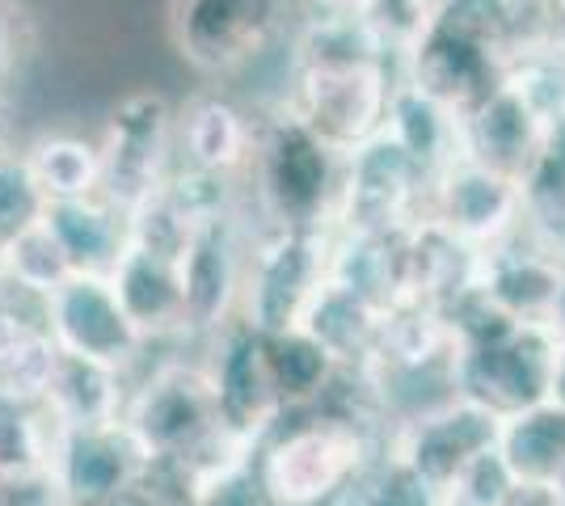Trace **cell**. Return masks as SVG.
Wrapping results in <instances>:
<instances>
[{"mask_svg": "<svg viewBox=\"0 0 565 506\" xmlns=\"http://www.w3.org/2000/svg\"><path fill=\"white\" fill-rule=\"evenodd\" d=\"M354 64H393V60L359 18V9H317V18H308L296 34V73L354 68Z\"/></svg>", "mask_w": 565, "mask_h": 506, "instance_id": "cell-26", "label": "cell"}, {"mask_svg": "<svg viewBox=\"0 0 565 506\" xmlns=\"http://www.w3.org/2000/svg\"><path fill=\"white\" fill-rule=\"evenodd\" d=\"M507 76H511V68L498 60L494 51L486 43H477L465 30H456L451 22H444L439 13H435L430 34L401 64L405 85L423 89L439 106L456 110L460 119H469L486 97H494Z\"/></svg>", "mask_w": 565, "mask_h": 506, "instance_id": "cell-15", "label": "cell"}, {"mask_svg": "<svg viewBox=\"0 0 565 506\" xmlns=\"http://www.w3.org/2000/svg\"><path fill=\"white\" fill-rule=\"evenodd\" d=\"M384 439L326 410L287 413L258 448V482L270 506H351Z\"/></svg>", "mask_w": 565, "mask_h": 506, "instance_id": "cell-2", "label": "cell"}, {"mask_svg": "<svg viewBox=\"0 0 565 506\" xmlns=\"http://www.w3.org/2000/svg\"><path fill=\"white\" fill-rule=\"evenodd\" d=\"M30 51V18L18 0H0V80L18 68Z\"/></svg>", "mask_w": 565, "mask_h": 506, "instance_id": "cell-38", "label": "cell"}, {"mask_svg": "<svg viewBox=\"0 0 565 506\" xmlns=\"http://www.w3.org/2000/svg\"><path fill=\"white\" fill-rule=\"evenodd\" d=\"M548 401H557L565 410V342L557 346V367H553V397Z\"/></svg>", "mask_w": 565, "mask_h": 506, "instance_id": "cell-41", "label": "cell"}, {"mask_svg": "<svg viewBox=\"0 0 565 506\" xmlns=\"http://www.w3.org/2000/svg\"><path fill=\"white\" fill-rule=\"evenodd\" d=\"M439 0H363L359 18L380 39V47L388 51L393 64H405V55L423 43L435 25Z\"/></svg>", "mask_w": 565, "mask_h": 506, "instance_id": "cell-33", "label": "cell"}, {"mask_svg": "<svg viewBox=\"0 0 565 506\" xmlns=\"http://www.w3.org/2000/svg\"><path fill=\"white\" fill-rule=\"evenodd\" d=\"M477 288L494 300L519 325H544L553 330V316L562 304L565 262H557L527 228L511 241L481 254V283Z\"/></svg>", "mask_w": 565, "mask_h": 506, "instance_id": "cell-18", "label": "cell"}, {"mask_svg": "<svg viewBox=\"0 0 565 506\" xmlns=\"http://www.w3.org/2000/svg\"><path fill=\"white\" fill-rule=\"evenodd\" d=\"M388 136L414 157V165L430 177V186L435 177H444L451 165L465 161V119L405 80H397V94H393Z\"/></svg>", "mask_w": 565, "mask_h": 506, "instance_id": "cell-22", "label": "cell"}, {"mask_svg": "<svg viewBox=\"0 0 565 506\" xmlns=\"http://www.w3.org/2000/svg\"><path fill=\"white\" fill-rule=\"evenodd\" d=\"M51 198L39 186L25 152H0V249L47 219Z\"/></svg>", "mask_w": 565, "mask_h": 506, "instance_id": "cell-31", "label": "cell"}, {"mask_svg": "<svg viewBox=\"0 0 565 506\" xmlns=\"http://www.w3.org/2000/svg\"><path fill=\"white\" fill-rule=\"evenodd\" d=\"M102 198L115 203L122 216L140 212L148 198L169 186L173 177V148H178V115L161 94L122 97L106 131H102Z\"/></svg>", "mask_w": 565, "mask_h": 506, "instance_id": "cell-6", "label": "cell"}, {"mask_svg": "<svg viewBox=\"0 0 565 506\" xmlns=\"http://www.w3.org/2000/svg\"><path fill=\"white\" fill-rule=\"evenodd\" d=\"M333 233H254L241 321L275 337L305 325L312 300L330 283Z\"/></svg>", "mask_w": 565, "mask_h": 506, "instance_id": "cell-5", "label": "cell"}, {"mask_svg": "<svg viewBox=\"0 0 565 506\" xmlns=\"http://www.w3.org/2000/svg\"><path fill=\"white\" fill-rule=\"evenodd\" d=\"M557 494H562V503H565V473L557 477Z\"/></svg>", "mask_w": 565, "mask_h": 506, "instance_id": "cell-46", "label": "cell"}, {"mask_svg": "<svg viewBox=\"0 0 565 506\" xmlns=\"http://www.w3.org/2000/svg\"><path fill=\"white\" fill-rule=\"evenodd\" d=\"M254 131L258 119L236 110L228 97L199 94L190 97L178 115V148L186 152V169L215 173V177H241L254 157Z\"/></svg>", "mask_w": 565, "mask_h": 506, "instance_id": "cell-19", "label": "cell"}, {"mask_svg": "<svg viewBox=\"0 0 565 506\" xmlns=\"http://www.w3.org/2000/svg\"><path fill=\"white\" fill-rule=\"evenodd\" d=\"M122 422L140 439L152 464H178L190 485L258 456V448L224 431L203 363L169 359L152 367V376L131 392Z\"/></svg>", "mask_w": 565, "mask_h": 506, "instance_id": "cell-1", "label": "cell"}, {"mask_svg": "<svg viewBox=\"0 0 565 506\" xmlns=\"http://www.w3.org/2000/svg\"><path fill=\"white\" fill-rule=\"evenodd\" d=\"M342 161L326 148L282 101L258 119L254 157L245 169V191L258 203V233H333Z\"/></svg>", "mask_w": 565, "mask_h": 506, "instance_id": "cell-3", "label": "cell"}, {"mask_svg": "<svg viewBox=\"0 0 565 506\" xmlns=\"http://www.w3.org/2000/svg\"><path fill=\"white\" fill-rule=\"evenodd\" d=\"M203 367L212 376L224 431L236 434L249 448H262L287 418L279 388H275V372H270L266 334H258L249 321L236 316L233 325H224L215 337H207Z\"/></svg>", "mask_w": 565, "mask_h": 506, "instance_id": "cell-11", "label": "cell"}, {"mask_svg": "<svg viewBox=\"0 0 565 506\" xmlns=\"http://www.w3.org/2000/svg\"><path fill=\"white\" fill-rule=\"evenodd\" d=\"M47 228L55 241L64 245L76 274H102L110 279L131 245V219L106 203L102 194L94 198H64L47 207Z\"/></svg>", "mask_w": 565, "mask_h": 506, "instance_id": "cell-21", "label": "cell"}, {"mask_svg": "<svg viewBox=\"0 0 565 506\" xmlns=\"http://www.w3.org/2000/svg\"><path fill=\"white\" fill-rule=\"evenodd\" d=\"M397 80V64L300 68L291 80V94H287V110L338 157H351L388 131Z\"/></svg>", "mask_w": 565, "mask_h": 506, "instance_id": "cell-4", "label": "cell"}, {"mask_svg": "<svg viewBox=\"0 0 565 506\" xmlns=\"http://www.w3.org/2000/svg\"><path fill=\"white\" fill-rule=\"evenodd\" d=\"M380 325H384V309L367 304L363 295H354L330 279L321 295L312 300L300 330L317 337L342 367H376Z\"/></svg>", "mask_w": 565, "mask_h": 506, "instance_id": "cell-24", "label": "cell"}, {"mask_svg": "<svg viewBox=\"0 0 565 506\" xmlns=\"http://www.w3.org/2000/svg\"><path fill=\"white\" fill-rule=\"evenodd\" d=\"M25 161L51 203L102 194V148L81 136H39L25 148Z\"/></svg>", "mask_w": 565, "mask_h": 506, "instance_id": "cell-28", "label": "cell"}, {"mask_svg": "<svg viewBox=\"0 0 565 506\" xmlns=\"http://www.w3.org/2000/svg\"><path fill=\"white\" fill-rule=\"evenodd\" d=\"M9 258H4V249H0V295H9Z\"/></svg>", "mask_w": 565, "mask_h": 506, "instance_id": "cell-45", "label": "cell"}, {"mask_svg": "<svg viewBox=\"0 0 565 506\" xmlns=\"http://www.w3.org/2000/svg\"><path fill=\"white\" fill-rule=\"evenodd\" d=\"M9 136H13V106L0 94V152H9Z\"/></svg>", "mask_w": 565, "mask_h": 506, "instance_id": "cell-42", "label": "cell"}, {"mask_svg": "<svg viewBox=\"0 0 565 506\" xmlns=\"http://www.w3.org/2000/svg\"><path fill=\"white\" fill-rule=\"evenodd\" d=\"M507 506H565L557 485H536V482H519L515 494L507 498Z\"/></svg>", "mask_w": 565, "mask_h": 506, "instance_id": "cell-40", "label": "cell"}, {"mask_svg": "<svg viewBox=\"0 0 565 506\" xmlns=\"http://www.w3.org/2000/svg\"><path fill=\"white\" fill-rule=\"evenodd\" d=\"M312 9H359L363 0H308Z\"/></svg>", "mask_w": 565, "mask_h": 506, "instance_id": "cell-43", "label": "cell"}, {"mask_svg": "<svg viewBox=\"0 0 565 506\" xmlns=\"http://www.w3.org/2000/svg\"><path fill=\"white\" fill-rule=\"evenodd\" d=\"M291 0H169L173 51L203 76H233L287 30Z\"/></svg>", "mask_w": 565, "mask_h": 506, "instance_id": "cell-7", "label": "cell"}, {"mask_svg": "<svg viewBox=\"0 0 565 506\" xmlns=\"http://www.w3.org/2000/svg\"><path fill=\"white\" fill-rule=\"evenodd\" d=\"M523 198H527V224L565 219V110L548 122V140L532 177L523 182Z\"/></svg>", "mask_w": 565, "mask_h": 506, "instance_id": "cell-35", "label": "cell"}, {"mask_svg": "<svg viewBox=\"0 0 565 506\" xmlns=\"http://www.w3.org/2000/svg\"><path fill=\"white\" fill-rule=\"evenodd\" d=\"M64 351L55 346V337L47 334V325L39 334L22 342L9 359H0V401L13 406H43L51 392V380L60 372Z\"/></svg>", "mask_w": 565, "mask_h": 506, "instance_id": "cell-32", "label": "cell"}, {"mask_svg": "<svg viewBox=\"0 0 565 506\" xmlns=\"http://www.w3.org/2000/svg\"><path fill=\"white\" fill-rule=\"evenodd\" d=\"M254 233L236 216H220L194 233L182 254V288H186V337H215L241 316L245 270H249Z\"/></svg>", "mask_w": 565, "mask_h": 506, "instance_id": "cell-13", "label": "cell"}, {"mask_svg": "<svg viewBox=\"0 0 565 506\" xmlns=\"http://www.w3.org/2000/svg\"><path fill=\"white\" fill-rule=\"evenodd\" d=\"M43 325L64 355L115 372L136 367V359L148 351V337L127 316L115 283L102 274H76L51 300H43Z\"/></svg>", "mask_w": 565, "mask_h": 506, "instance_id": "cell-12", "label": "cell"}, {"mask_svg": "<svg viewBox=\"0 0 565 506\" xmlns=\"http://www.w3.org/2000/svg\"><path fill=\"white\" fill-rule=\"evenodd\" d=\"M186 506H270V498L258 482V464L245 460V464H233L207 482H199Z\"/></svg>", "mask_w": 565, "mask_h": 506, "instance_id": "cell-37", "label": "cell"}, {"mask_svg": "<svg viewBox=\"0 0 565 506\" xmlns=\"http://www.w3.org/2000/svg\"><path fill=\"white\" fill-rule=\"evenodd\" d=\"M430 177L414 165V157L384 131L342 161V194H338V237H376L397 233L426 216Z\"/></svg>", "mask_w": 565, "mask_h": 506, "instance_id": "cell-8", "label": "cell"}, {"mask_svg": "<svg viewBox=\"0 0 565 506\" xmlns=\"http://www.w3.org/2000/svg\"><path fill=\"white\" fill-rule=\"evenodd\" d=\"M4 258H9V283L22 291V295H34L39 304L51 300L64 283L76 279L68 254H64V245L55 241L47 219H43L39 228L22 233L18 241L4 249Z\"/></svg>", "mask_w": 565, "mask_h": 506, "instance_id": "cell-30", "label": "cell"}, {"mask_svg": "<svg viewBox=\"0 0 565 506\" xmlns=\"http://www.w3.org/2000/svg\"><path fill=\"white\" fill-rule=\"evenodd\" d=\"M122 376H127V372H115V367H102V363L64 355L55 380H51V392H47V401H43V410L51 413V422H55L60 431H94V427L122 422L127 401H131Z\"/></svg>", "mask_w": 565, "mask_h": 506, "instance_id": "cell-23", "label": "cell"}, {"mask_svg": "<svg viewBox=\"0 0 565 506\" xmlns=\"http://www.w3.org/2000/svg\"><path fill=\"white\" fill-rule=\"evenodd\" d=\"M43 330V313L39 316H25L9 295H0V359H9L22 342H30V337Z\"/></svg>", "mask_w": 565, "mask_h": 506, "instance_id": "cell-39", "label": "cell"}, {"mask_svg": "<svg viewBox=\"0 0 565 506\" xmlns=\"http://www.w3.org/2000/svg\"><path fill=\"white\" fill-rule=\"evenodd\" d=\"M553 334L565 342V288H562V304H557V316H553Z\"/></svg>", "mask_w": 565, "mask_h": 506, "instance_id": "cell-44", "label": "cell"}, {"mask_svg": "<svg viewBox=\"0 0 565 506\" xmlns=\"http://www.w3.org/2000/svg\"><path fill=\"white\" fill-rule=\"evenodd\" d=\"M351 506H451L444 489L418 477L409 464H401L397 456L380 452V460L372 464V473L359 482Z\"/></svg>", "mask_w": 565, "mask_h": 506, "instance_id": "cell-34", "label": "cell"}, {"mask_svg": "<svg viewBox=\"0 0 565 506\" xmlns=\"http://www.w3.org/2000/svg\"><path fill=\"white\" fill-rule=\"evenodd\" d=\"M519 477L511 473V464L498 456V448L490 456H481L477 464L465 469V477L451 485L448 503L451 506H507V498L515 494Z\"/></svg>", "mask_w": 565, "mask_h": 506, "instance_id": "cell-36", "label": "cell"}, {"mask_svg": "<svg viewBox=\"0 0 565 506\" xmlns=\"http://www.w3.org/2000/svg\"><path fill=\"white\" fill-rule=\"evenodd\" d=\"M498 456L511 464L519 482L557 485L565 473V410L557 401H541L532 410L502 418Z\"/></svg>", "mask_w": 565, "mask_h": 506, "instance_id": "cell-25", "label": "cell"}, {"mask_svg": "<svg viewBox=\"0 0 565 506\" xmlns=\"http://www.w3.org/2000/svg\"><path fill=\"white\" fill-rule=\"evenodd\" d=\"M548 122L553 119L541 110V101L515 76H507L502 89L465 119V157L523 186L541 161Z\"/></svg>", "mask_w": 565, "mask_h": 506, "instance_id": "cell-17", "label": "cell"}, {"mask_svg": "<svg viewBox=\"0 0 565 506\" xmlns=\"http://www.w3.org/2000/svg\"><path fill=\"white\" fill-rule=\"evenodd\" d=\"M0 506H4V494H0Z\"/></svg>", "mask_w": 565, "mask_h": 506, "instance_id": "cell-47", "label": "cell"}, {"mask_svg": "<svg viewBox=\"0 0 565 506\" xmlns=\"http://www.w3.org/2000/svg\"><path fill=\"white\" fill-rule=\"evenodd\" d=\"M562 337L544 325H519L515 334L490 346L456 351L451 359V392L477 406L511 418L553 397V367H557Z\"/></svg>", "mask_w": 565, "mask_h": 506, "instance_id": "cell-9", "label": "cell"}, {"mask_svg": "<svg viewBox=\"0 0 565 506\" xmlns=\"http://www.w3.org/2000/svg\"><path fill=\"white\" fill-rule=\"evenodd\" d=\"M502 434V418L469 397H444L435 406L397 418V427L384 439V452L409 464L418 477L451 494V485L465 477V469L490 456Z\"/></svg>", "mask_w": 565, "mask_h": 506, "instance_id": "cell-10", "label": "cell"}, {"mask_svg": "<svg viewBox=\"0 0 565 506\" xmlns=\"http://www.w3.org/2000/svg\"><path fill=\"white\" fill-rule=\"evenodd\" d=\"M148 469H152V460L127 422H110V427H94V431H60L55 427L51 477L60 482L68 506H110L118 494L143 482Z\"/></svg>", "mask_w": 565, "mask_h": 506, "instance_id": "cell-16", "label": "cell"}, {"mask_svg": "<svg viewBox=\"0 0 565 506\" xmlns=\"http://www.w3.org/2000/svg\"><path fill=\"white\" fill-rule=\"evenodd\" d=\"M266 351H270V372H275V388H279L287 413L321 406V397L330 392V385L342 372V363L333 359L308 330H287V334L266 337Z\"/></svg>", "mask_w": 565, "mask_h": 506, "instance_id": "cell-27", "label": "cell"}, {"mask_svg": "<svg viewBox=\"0 0 565 506\" xmlns=\"http://www.w3.org/2000/svg\"><path fill=\"white\" fill-rule=\"evenodd\" d=\"M127 316L136 321L148 342L186 334V288H182V262L148 254L140 245H127L122 262L110 274Z\"/></svg>", "mask_w": 565, "mask_h": 506, "instance_id": "cell-20", "label": "cell"}, {"mask_svg": "<svg viewBox=\"0 0 565 506\" xmlns=\"http://www.w3.org/2000/svg\"><path fill=\"white\" fill-rule=\"evenodd\" d=\"M426 216L439 219L448 233H456L465 245L486 254V249H494V245L511 241L515 233H523L527 198H523L519 182L465 157L444 177H435Z\"/></svg>", "mask_w": 565, "mask_h": 506, "instance_id": "cell-14", "label": "cell"}, {"mask_svg": "<svg viewBox=\"0 0 565 506\" xmlns=\"http://www.w3.org/2000/svg\"><path fill=\"white\" fill-rule=\"evenodd\" d=\"M55 422L43 406L0 401V485L51 473Z\"/></svg>", "mask_w": 565, "mask_h": 506, "instance_id": "cell-29", "label": "cell"}]
</instances>
